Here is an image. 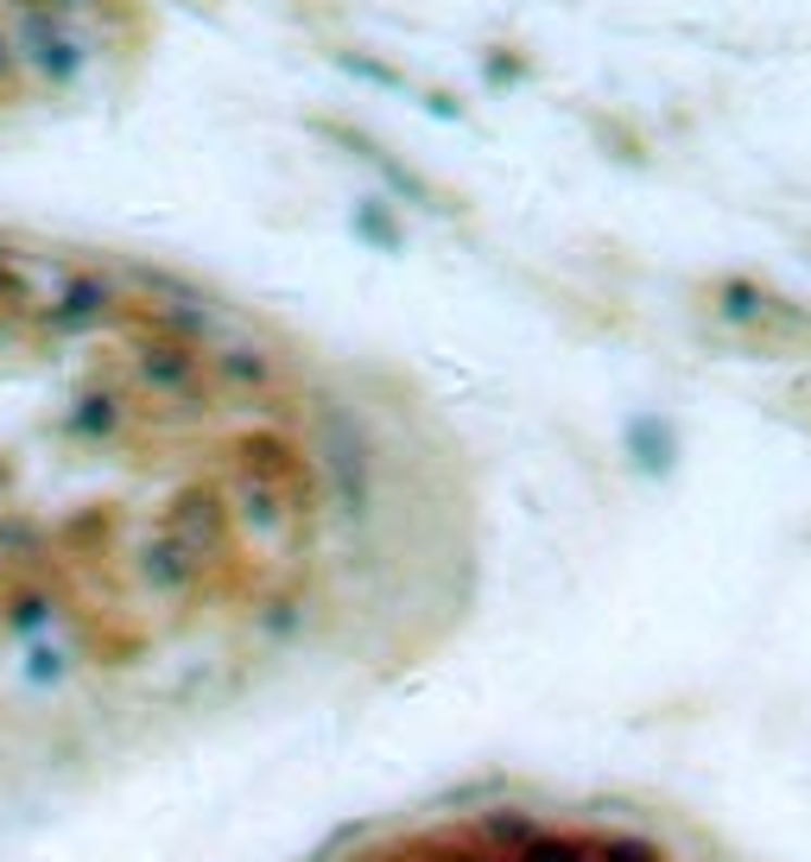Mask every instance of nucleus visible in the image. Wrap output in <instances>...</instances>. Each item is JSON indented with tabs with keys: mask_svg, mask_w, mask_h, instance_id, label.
<instances>
[{
	"mask_svg": "<svg viewBox=\"0 0 811 862\" xmlns=\"http://www.w3.org/2000/svg\"><path fill=\"white\" fill-rule=\"evenodd\" d=\"M222 375H228V380H266V362H260V355H228V362H222Z\"/></svg>",
	"mask_w": 811,
	"mask_h": 862,
	"instance_id": "obj_2",
	"label": "nucleus"
},
{
	"mask_svg": "<svg viewBox=\"0 0 811 862\" xmlns=\"http://www.w3.org/2000/svg\"><path fill=\"white\" fill-rule=\"evenodd\" d=\"M0 76H7V51H0Z\"/></svg>",
	"mask_w": 811,
	"mask_h": 862,
	"instance_id": "obj_3",
	"label": "nucleus"
},
{
	"mask_svg": "<svg viewBox=\"0 0 811 862\" xmlns=\"http://www.w3.org/2000/svg\"><path fill=\"white\" fill-rule=\"evenodd\" d=\"M147 375L172 380V387H185V380H190V362H185V355H172V349H159V355H147Z\"/></svg>",
	"mask_w": 811,
	"mask_h": 862,
	"instance_id": "obj_1",
	"label": "nucleus"
}]
</instances>
